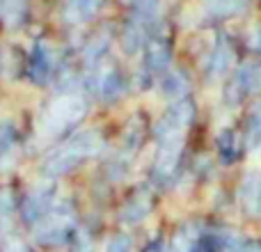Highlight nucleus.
<instances>
[{
	"instance_id": "12",
	"label": "nucleus",
	"mask_w": 261,
	"mask_h": 252,
	"mask_svg": "<svg viewBox=\"0 0 261 252\" xmlns=\"http://www.w3.org/2000/svg\"><path fill=\"white\" fill-rule=\"evenodd\" d=\"M108 46H110V39H108V35H106V32L96 35L94 39L87 44V48L83 51V64H85V73H87V76H92V73L101 67V60H103L106 53H108Z\"/></svg>"
},
{
	"instance_id": "2",
	"label": "nucleus",
	"mask_w": 261,
	"mask_h": 252,
	"mask_svg": "<svg viewBox=\"0 0 261 252\" xmlns=\"http://www.w3.org/2000/svg\"><path fill=\"white\" fill-rule=\"evenodd\" d=\"M35 239L41 245H58L76 232V209L69 199L53 202V207L35 222Z\"/></svg>"
},
{
	"instance_id": "16",
	"label": "nucleus",
	"mask_w": 261,
	"mask_h": 252,
	"mask_svg": "<svg viewBox=\"0 0 261 252\" xmlns=\"http://www.w3.org/2000/svg\"><path fill=\"white\" fill-rule=\"evenodd\" d=\"M16 133L9 124H0V172H7L16 161Z\"/></svg>"
},
{
	"instance_id": "14",
	"label": "nucleus",
	"mask_w": 261,
	"mask_h": 252,
	"mask_svg": "<svg viewBox=\"0 0 261 252\" xmlns=\"http://www.w3.org/2000/svg\"><path fill=\"white\" fill-rule=\"evenodd\" d=\"M16 197L9 188L0 190V234L12 236L14 227H16Z\"/></svg>"
},
{
	"instance_id": "28",
	"label": "nucleus",
	"mask_w": 261,
	"mask_h": 252,
	"mask_svg": "<svg viewBox=\"0 0 261 252\" xmlns=\"http://www.w3.org/2000/svg\"><path fill=\"white\" fill-rule=\"evenodd\" d=\"M0 252H32V250L28 248L18 236H5L3 245H0Z\"/></svg>"
},
{
	"instance_id": "4",
	"label": "nucleus",
	"mask_w": 261,
	"mask_h": 252,
	"mask_svg": "<svg viewBox=\"0 0 261 252\" xmlns=\"http://www.w3.org/2000/svg\"><path fill=\"white\" fill-rule=\"evenodd\" d=\"M195 119V106L188 99H179L165 110V115L161 117V122L156 124V138H184V133L188 131L190 122Z\"/></svg>"
},
{
	"instance_id": "18",
	"label": "nucleus",
	"mask_w": 261,
	"mask_h": 252,
	"mask_svg": "<svg viewBox=\"0 0 261 252\" xmlns=\"http://www.w3.org/2000/svg\"><path fill=\"white\" fill-rule=\"evenodd\" d=\"M241 202L250 213L261 211V174H250L241 188Z\"/></svg>"
},
{
	"instance_id": "1",
	"label": "nucleus",
	"mask_w": 261,
	"mask_h": 252,
	"mask_svg": "<svg viewBox=\"0 0 261 252\" xmlns=\"http://www.w3.org/2000/svg\"><path fill=\"white\" fill-rule=\"evenodd\" d=\"M103 149V135L94 129H87L76 133L73 138H69L64 144H60L58 149L46 156V161L41 163V172L46 179H55V177L67 174L69 170H73L76 165H81L83 161L101 154Z\"/></svg>"
},
{
	"instance_id": "24",
	"label": "nucleus",
	"mask_w": 261,
	"mask_h": 252,
	"mask_svg": "<svg viewBox=\"0 0 261 252\" xmlns=\"http://www.w3.org/2000/svg\"><path fill=\"white\" fill-rule=\"evenodd\" d=\"M156 9H158V0H133V14H130V18L147 26L153 18Z\"/></svg>"
},
{
	"instance_id": "9",
	"label": "nucleus",
	"mask_w": 261,
	"mask_h": 252,
	"mask_svg": "<svg viewBox=\"0 0 261 252\" xmlns=\"http://www.w3.org/2000/svg\"><path fill=\"white\" fill-rule=\"evenodd\" d=\"M170 58H172V46L165 35L156 32V35H151L144 41V69L149 73H158L163 69H167Z\"/></svg>"
},
{
	"instance_id": "20",
	"label": "nucleus",
	"mask_w": 261,
	"mask_h": 252,
	"mask_svg": "<svg viewBox=\"0 0 261 252\" xmlns=\"http://www.w3.org/2000/svg\"><path fill=\"white\" fill-rule=\"evenodd\" d=\"M144 23H140V21H135V18H130L128 21V26H126V30H124V37H122V46H124V51L126 53H138L140 51V46L147 41V32H144Z\"/></svg>"
},
{
	"instance_id": "6",
	"label": "nucleus",
	"mask_w": 261,
	"mask_h": 252,
	"mask_svg": "<svg viewBox=\"0 0 261 252\" xmlns=\"http://www.w3.org/2000/svg\"><path fill=\"white\" fill-rule=\"evenodd\" d=\"M55 202V186L50 181H41V184L32 186L28 195L21 202V216L28 225H35Z\"/></svg>"
},
{
	"instance_id": "25",
	"label": "nucleus",
	"mask_w": 261,
	"mask_h": 252,
	"mask_svg": "<svg viewBox=\"0 0 261 252\" xmlns=\"http://www.w3.org/2000/svg\"><path fill=\"white\" fill-rule=\"evenodd\" d=\"M71 239H73L71 252H94V241H92L87 230H76L71 234Z\"/></svg>"
},
{
	"instance_id": "27",
	"label": "nucleus",
	"mask_w": 261,
	"mask_h": 252,
	"mask_svg": "<svg viewBox=\"0 0 261 252\" xmlns=\"http://www.w3.org/2000/svg\"><path fill=\"white\" fill-rule=\"evenodd\" d=\"M130 248H133V241H130L126 234H119V236H115V239H110L106 252H130Z\"/></svg>"
},
{
	"instance_id": "33",
	"label": "nucleus",
	"mask_w": 261,
	"mask_h": 252,
	"mask_svg": "<svg viewBox=\"0 0 261 252\" xmlns=\"http://www.w3.org/2000/svg\"><path fill=\"white\" fill-rule=\"evenodd\" d=\"M0 60H3V48H0Z\"/></svg>"
},
{
	"instance_id": "7",
	"label": "nucleus",
	"mask_w": 261,
	"mask_h": 252,
	"mask_svg": "<svg viewBox=\"0 0 261 252\" xmlns=\"http://www.w3.org/2000/svg\"><path fill=\"white\" fill-rule=\"evenodd\" d=\"M181 152H184V138L158 140V152H156V161H153V177L158 181H167L176 172Z\"/></svg>"
},
{
	"instance_id": "31",
	"label": "nucleus",
	"mask_w": 261,
	"mask_h": 252,
	"mask_svg": "<svg viewBox=\"0 0 261 252\" xmlns=\"http://www.w3.org/2000/svg\"><path fill=\"white\" fill-rule=\"evenodd\" d=\"M252 48L254 51H261V28L254 32V37H252Z\"/></svg>"
},
{
	"instance_id": "13",
	"label": "nucleus",
	"mask_w": 261,
	"mask_h": 252,
	"mask_svg": "<svg viewBox=\"0 0 261 252\" xmlns=\"http://www.w3.org/2000/svg\"><path fill=\"white\" fill-rule=\"evenodd\" d=\"M101 7H103V0H67L64 16L71 23H87L99 14Z\"/></svg>"
},
{
	"instance_id": "30",
	"label": "nucleus",
	"mask_w": 261,
	"mask_h": 252,
	"mask_svg": "<svg viewBox=\"0 0 261 252\" xmlns=\"http://www.w3.org/2000/svg\"><path fill=\"white\" fill-rule=\"evenodd\" d=\"M144 252H163V243L161 241H153V243H149L147 248H144Z\"/></svg>"
},
{
	"instance_id": "21",
	"label": "nucleus",
	"mask_w": 261,
	"mask_h": 252,
	"mask_svg": "<svg viewBox=\"0 0 261 252\" xmlns=\"http://www.w3.org/2000/svg\"><path fill=\"white\" fill-rule=\"evenodd\" d=\"M250 7V0H211L208 9H211L213 16L218 18H231L245 14Z\"/></svg>"
},
{
	"instance_id": "23",
	"label": "nucleus",
	"mask_w": 261,
	"mask_h": 252,
	"mask_svg": "<svg viewBox=\"0 0 261 252\" xmlns=\"http://www.w3.org/2000/svg\"><path fill=\"white\" fill-rule=\"evenodd\" d=\"M163 92H165L167 96H179L181 99V96L188 92V78L179 71H170L165 76V81H163Z\"/></svg>"
},
{
	"instance_id": "8",
	"label": "nucleus",
	"mask_w": 261,
	"mask_h": 252,
	"mask_svg": "<svg viewBox=\"0 0 261 252\" xmlns=\"http://www.w3.org/2000/svg\"><path fill=\"white\" fill-rule=\"evenodd\" d=\"M53 51L46 41H37L32 46V53H30V60H28V76L35 85H46L53 76Z\"/></svg>"
},
{
	"instance_id": "26",
	"label": "nucleus",
	"mask_w": 261,
	"mask_h": 252,
	"mask_svg": "<svg viewBox=\"0 0 261 252\" xmlns=\"http://www.w3.org/2000/svg\"><path fill=\"white\" fill-rule=\"evenodd\" d=\"M225 248L227 252H261L259 243H245V241H239L236 236H229L225 241Z\"/></svg>"
},
{
	"instance_id": "15",
	"label": "nucleus",
	"mask_w": 261,
	"mask_h": 252,
	"mask_svg": "<svg viewBox=\"0 0 261 252\" xmlns=\"http://www.w3.org/2000/svg\"><path fill=\"white\" fill-rule=\"evenodd\" d=\"M231 60H234L231 44L225 39V37H220V39H218V44H216V48H213L211 62H208V71H211V76L213 78L225 76V73L229 71V67H231Z\"/></svg>"
},
{
	"instance_id": "11",
	"label": "nucleus",
	"mask_w": 261,
	"mask_h": 252,
	"mask_svg": "<svg viewBox=\"0 0 261 252\" xmlns=\"http://www.w3.org/2000/svg\"><path fill=\"white\" fill-rule=\"evenodd\" d=\"M151 207H153V202H151V193L149 190H135L133 195L124 202V207H122V222H126V225H138V222H142L144 218L151 213Z\"/></svg>"
},
{
	"instance_id": "19",
	"label": "nucleus",
	"mask_w": 261,
	"mask_h": 252,
	"mask_svg": "<svg viewBox=\"0 0 261 252\" xmlns=\"http://www.w3.org/2000/svg\"><path fill=\"white\" fill-rule=\"evenodd\" d=\"M245 144L250 152H257L261 147V104H254L245 122Z\"/></svg>"
},
{
	"instance_id": "17",
	"label": "nucleus",
	"mask_w": 261,
	"mask_h": 252,
	"mask_svg": "<svg viewBox=\"0 0 261 252\" xmlns=\"http://www.w3.org/2000/svg\"><path fill=\"white\" fill-rule=\"evenodd\" d=\"M28 14V0H0V16L7 28H18L25 21Z\"/></svg>"
},
{
	"instance_id": "3",
	"label": "nucleus",
	"mask_w": 261,
	"mask_h": 252,
	"mask_svg": "<svg viewBox=\"0 0 261 252\" xmlns=\"http://www.w3.org/2000/svg\"><path fill=\"white\" fill-rule=\"evenodd\" d=\"M87 115V101L81 94H62L46 108L44 117L39 122V131L48 138H55L62 131L71 129L78 122H83V117Z\"/></svg>"
},
{
	"instance_id": "22",
	"label": "nucleus",
	"mask_w": 261,
	"mask_h": 252,
	"mask_svg": "<svg viewBox=\"0 0 261 252\" xmlns=\"http://www.w3.org/2000/svg\"><path fill=\"white\" fill-rule=\"evenodd\" d=\"M218 152H220L225 163L236 161V156H239V152H241V138L236 135V131L225 129L218 135Z\"/></svg>"
},
{
	"instance_id": "5",
	"label": "nucleus",
	"mask_w": 261,
	"mask_h": 252,
	"mask_svg": "<svg viewBox=\"0 0 261 252\" xmlns=\"http://www.w3.org/2000/svg\"><path fill=\"white\" fill-rule=\"evenodd\" d=\"M254 92H261V62H245L227 85V104L239 106L245 96L254 94Z\"/></svg>"
},
{
	"instance_id": "10",
	"label": "nucleus",
	"mask_w": 261,
	"mask_h": 252,
	"mask_svg": "<svg viewBox=\"0 0 261 252\" xmlns=\"http://www.w3.org/2000/svg\"><path fill=\"white\" fill-rule=\"evenodd\" d=\"M92 81L96 85V92L103 101H115L122 96V92L126 90V83H124V76L117 67H99L94 73H92Z\"/></svg>"
},
{
	"instance_id": "29",
	"label": "nucleus",
	"mask_w": 261,
	"mask_h": 252,
	"mask_svg": "<svg viewBox=\"0 0 261 252\" xmlns=\"http://www.w3.org/2000/svg\"><path fill=\"white\" fill-rule=\"evenodd\" d=\"M167 252H190V239L186 232H179V234L172 239L170 248H167Z\"/></svg>"
},
{
	"instance_id": "32",
	"label": "nucleus",
	"mask_w": 261,
	"mask_h": 252,
	"mask_svg": "<svg viewBox=\"0 0 261 252\" xmlns=\"http://www.w3.org/2000/svg\"><path fill=\"white\" fill-rule=\"evenodd\" d=\"M190 252H211L208 245H195V248H190Z\"/></svg>"
}]
</instances>
